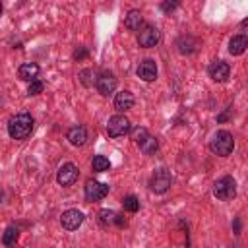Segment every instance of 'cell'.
Wrapping results in <instances>:
<instances>
[{
	"label": "cell",
	"instance_id": "cell-1",
	"mask_svg": "<svg viewBox=\"0 0 248 248\" xmlns=\"http://www.w3.org/2000/svg\"><path fill=\"white\" fill-rule=\"evenodd\" d=\"M33 116L29 112H17L8 120V134L12 140H27L33 132Z\"/></svg>",
	"mask_w": 248,
	"mask_h": 248
},
{
	"label": "cell",
	"instance_id": "cell-2",
	"mask_svg": "<svg viewBox=\"0 0 248 248\" xmlns=\"http://www.w3.org/2000/svg\"><path fill=\"white\" fill-rule=\"evenodd\" d=\"M232 149H234V138H232L231 132L219 130V132H215V134L211 136V140H209V151H211L213 155L227 157V155L232 153Z\"/></svg>",
	"mask_w": 248,
	"mask_h": 248
},
{
	"label": "cell",
	"instance_id": "cell-3",
	"mask_svg": "<svg viewBox=\"0 0 248 248\" xmlns=\"http://www.w3.org/2000/svg\"><path fill=\"white\" fill-rule=\"evenodd\" d=\"M213 196L217 200H223V202H229L236 196V182L232 176H221L219 180H215L213 184Z\"/></svg>",
	"mask_w": 248,
	"mask_h": 248
},
{
	"label": "cell",
	"instance_id": "cell-4",
	"mask_svg": "<svg viewBox=\"0 0 248 248\" xmlns=\"http://www.w3.org/2000/svg\"><path fill=\"white\" fill-rule=\"evenodd\" d=\"M128 132H130V120L124 114H114L108 118L107 134L110 138H120V136H126Z\"/></svg>",
	"mask_w": 248,
	"mask_h": 248
},
{
	"label": "cell",
	"instance_id": "cell-5",
	"mask_svg": "<svg viewBox=\"0 0 248 248\" xmlns=\"http://www.w3.org/2000/svg\"><path fill=\"white\" fill-rule=\"evenodd\" d=\"M170 182H172L170 172H169L167 169H159V170H155V172L151 174V178H149V188H151L155 194H165V192L170 188Z\"/></svg>",
	"mask_w": 248,
	"mask_h": 248
},
{
	"label": "cell",
	"instance_id": "cell-6",
	"mask_svg": "<svg viewBox=\"0 0 248 248\" xmlns=\"http://www.w3.org/2000/svg\"><path fill=\"white\" fill-rule=\"evenodd\" d=\"M79 176V169L74 165V163H64L60 169H58V174H56V182L64 188L72 186Z\"/></svg>",
	"mask_w": 248,
	"mask_h": 248
},
{
	"label": "cell",
	"instance_id": "cell-7",
	"mask_svg": "<svg viewBox=\"0 0 248 248\" xmlns=\"http://www.w3.org/2000/svg\"><path fill=\"white\" fill-rule=\"evenodd\" d=\"M159 43V29L155 25H143L138 33V45L143 46V48H151Z\"/></svg>",
	"mask_w": 248,
	"mask_h": 248
},
{
	"label": "cell",
	"instance_id": "cell-8",
	"mask_svg": "<svg viewBox=\"0 0 248 248\" xmlns=\"http://www.w3.org/2000/svg\"><path fill=\"white\" fill-rule=\"evenodd\" d=\"M108 194V186L99 180H87L85 182V200L87 202H99Z\"/></svg>",
	"mask_w": 248,
	"mask_h": 248
},
{
	"label": "cell",
	"instance_id": "cell-9",
	"mask_svg": "<svg viewBox=\"0 0 248 248\" xmlns=\"http://www.w3.org/2000/svg\"><path fill=\"white\" fill-rule=\"evenodd\" d=\"M116 78H114V74L112 72H101L99 74V78L95 79V87H97V91L101 93V95H110L114 89H116Z\"/></svg>",
	"mask_w": 248,
	"mask_h": 248
},
{
	"label": "cell",
	"instance_id": "cell-10",
	"mask_svg": "<svg viewBox=\"0 0 248 248\" xmlns=\"http://www.w3.org/2000/svg\"><path fill=\"white\" fill-rule=\"evenodd\" d=\"M207 74H209V78H211L213 81L223 83V81H227L229 76H231V66H229L227 62H223V60H215V62L209 64Z\"/></svg>",
	"mask_w": 248,
	"mask_h": 248
},
{
	"label": "cell",
	"instance_id": "cell-11",
	"mask_svg": "<svg viewBox=\"0 0 248 248\" xmlns=\"http://www.w3.org/2000/svg\"><path fill=\"white\" fill-rule=\"evenodd\" d=\"M81 223H83V213H81L79 209H66V211L60 215V225H62L66 231H76Z\"/></svg>",
	"mask_w": 248,
	"mask_h": 248
},
{
	"label": "cell",
	"instance_id": "cell-12",
	"mask_svg": "<svg viewBox=\"0 0 248 248\" xmlns=\"http://www.w3.org/2000/svg\"><path fill=\"white\" fill-rule=\"evenodd\" d=\"M136 74H138V78L143 79V81H153V79H157V64H155V60H151V58L141 60V62L138 64V68H136Z\"/></svg>",
	"mask_w": 248,
	"mask_h": 248
},
{
	"label": "cell",
	"instance_id": "cell-13",
	"mask_svg": "<svg viewBox=\"0 0 248 248\" xmlns=\"http://www.w3.org/2000/svg\"><path fill=\"white\" fill-rule=\"evenodd\" d=\"M134 103H136V99H134L132 91H128V89H122V91L116 93V97H114V108H116L118 112L130 110V108L134 107Z\"/></svg>",
	"mask_w": 248,
	"mask_h": 248
},
{
	"label": "cell",
	"instance_id": "cell-14",
	"mask_svg": "<svg viewBox=\"0 0 248 248\" xmlns=\"http://www.w3.org/2000/svg\"><path fill=\"white\" fill-rule=\"evenodd\" d=\"M66 140H68L72 145H76V147L83 145V143L87 141V128H85V126H72V128L68 130V134H66Z\"/></svg>",
	"mask_w": 248,
	"mask_h": 248
},
{
	"label": "cell",
	"instance_id": "cell-15",
	"mask_svg": "<svg viewBox=\"0 0 248 248\" xmlns=\"http://www.w3.org/2000/svg\"><path fill=\"white\" fill-rule=\"evenodd\" d=\"M17 76H19V79H23V81H33V79L39 76V66H37L35 62H25V64L19 66Z\"/></svg>",
	"mask_w": 248,
	"mask_h": 248
},
{
	"label": "cell",
	"instance_id": "cell-16",
	"mask_svg": "<svg viewBox=\"0 0 248 248\" xmlns=\"http://www.w3.org/2000/svg\"><path fill=\"white\" fill-rule=\"evenodd\" d=\"M246 46H248V39H246V35H234V37L229 41V52H231L232 56L242 54V52L246 50Z\"/></svg>",
	"mask_w": 248,
	"mask_h": 248
},
{
	"label": "cell",
	"instance_id": "cell-17",
	"mask_svg": "<svg viewBox=\"0 0 248 248\" xmlns=\"http://www.w3.org/2000/svg\"><path fill=\"white\" fill-rule=\"evenodd\" d=\"M176 45H178V50H180L182 54H192V52H196V50H198L200 41H198V39H194V37H190V35H186V37H180Z\"/></svg>",
	"mask_w": 248,
	"mask_h": 248
},
{
	"label": "cell",
	"instance_id": "cell-18",
	"mask_svg": "<svg viewBox=\"0 0 248 248\" xmlns=\"http://www.w3.org/2000/svg\"><path fill=\"white\" fill-rule=\"evenodd\" d=\"M124 27H126L128 31H138V29L141 27V12H140V10L128 12V16H126V19H124Z\"/></svg>",
	"mask_w": 248,
	"mask_h": 248
},
{
	"label": "cell",
	"instance_id": "cell-19",
	"mask_svg": "<svg viewBox=\"0 0 248 248\" xmlns=\"http://www.w3.org/2000/svg\"><path fill=\"white\" fill-rule=\"evenodd\" d=\"M97 219H99V223H101L103 227H110V225H114L116 213H114L112 209H101V211L97 213Z\"/></svg>",
	"mask_w": 248,
	"mask_h": 248
},
{
	"label": "cell",
	"instance_id": "cell-20",
	"mask_svg": "<svg viewBox=\"0 0 248 248\" xmlns=\"http://www.w3.org/2000/svg\"><path fill=\"white\" fill-rule=\"evenodd\" d=\"M157 138H153V136H147L141 143H140V149L145 153V155H153L155 151H157Z\"/></svg>",
	"mask_w": 248,
	"mask_h": 248
},
{
	"label": "cell",
	"instance_id": "cell-21",
	"mask_svg": "<svg viewBox=\"0 0 248 248\" xmlns=\"http://www.w3.org/2000/svg\"><path fill=\"white\" fill-rule=\"evenodd\" d=\"M91 167H93V170L103 172V170H108L110 169V161L105 155H95L93 161H91Z\"/></svg>",
	"mask_w": 248,
	"mask_h": 248
},
{
	"label": "cell",
	"instance_id": "cell-22",
	"mask_svg": "<svg viewBox=\"0 0 248 248\" xmlns=\"http://www.w3.org/2000/svg\"><path fill=\"white\" fill-rule=\"evenodd\" d=\"M17 234H19L17 227L10 225V227L6 229V232H4V236H2V242H4L6 246H12V244H16V240H17Z\"/></svg>",
	"mask_w": 248,
	"mask_h": 248
},
{
	"label": "cell",
	"instance_id": "cell-23",
	"mask_svg": "<svg viewBox=\"0 0 248 248\" xmlns=\"http://www.w3.org/2000/svg\"><path fill=\"white\" fill-rule=\"evenodd\" d=\"M130 136H132V140H134V141L140 145V143H141V141H143V140L149 136V132H147L143 126H138V128H134V130L130 132Z\"/></svg>",
	"mask_w": 248,
	"mask_h": 248
},
{
	"label": "cell",
	"instance_id": "cell-24",
	"mask_svg": "<svg viewBox=\"0 0 248 248\" xmlns=\"http://www.w3.org/2000/svg\"><path fill=\"white\" fill-rule=\"evenodd\" d=\"M124 209L130 211V213H136L140 209V200L136 196H126L124 198Z\"/></svg>",
	"mask_w": 248,
	"mask_h": 248
},
{
	"label": "cell",
	"instance_id": "cell-25",
	"mask_svg": "<svg viewBox=\"0 0 248 248\" xmlns=\"http://www.w3.org/2000/svg\"><path fill=\"white\" fill-rule=\"evenodd\" d=\"M43 89H45V83L39 81V79H33V81H29L27 93H29V95H39V93H43Z\"/></svg>",
	"mask_w": 248,
	"mask_h": 248
},
{
	"label": "cell",
	"instance_id": "cell-26",
	"mask_svg": "<svg viewBox=\"0 0 248 248\" xmlns=\"http://www.w3.org/2000/svg\"><path fill=\"white\" fill-rule=\"evenodd\" d=\"M93 76H95L93 70H89V68H87V70H81V72H79V81H81L85 87H89V85L93 83Z\"/></svg>",
	"mask_w": 248,
	"mask_h": 248
},
{
	"label": "cell",
	"instance_id": "cell-27",
	"mask_svg": "<svg viewBox=\"0 0 248 248\" xmlns=\"http://www.w3.org/2000/svg\"><path fill=\"white\" fill-rule=\"evenodd\" d=\"M176 6H178V0H167V2L161 4V10L163 12H172Z\"/></svg>",
	"mask_w": 248,
	"mask_h": 248
},
{
	"label": "cell",
	"instance_id": "cell-28",
	"mask_svg": "<svg viewBox=\"0 0 248 248\" xmlns=\"http://www.w3.org/2000/svg\"><path fill=\"white\" fill-rule=\"evenodd\" d=\"M231 110H232V108L229 107V108H227V110H225L223 114H219V116H217V120H219V122H225V120L229 118V114H231Z\"/></svg>",
	"mask_w": 248,
	"mask_h": 248
},
{
	"label": "cell",
	"instance_id": "cell-29",
	"mask_svg": "<svg viewBox=\"0 0 248 248\" xmlns=\"http://www.w3.org/2000/svg\"><path fill=\"white\" fill-rule=\"evenodd\" d=\"M114 225H118V227H124L126 225V219L120 215V213H116V219H114Z\"/></svg>",
	"mask_w": 248,
	"mask_h": 248
},
{
	"label": "cell",
	"instance_id": "cell-30",
	"mask_svg": "<svg viewBox=\"0 0 248 248\" xmlns=\"http://www.w3.org/2000/svg\"><path fill=\"white\" fill-rule=\"evenodd\" d=\"M85 54H87V50H85V48H81L79 52L76 50V58H81V56H85Z\"/></svg>",
	"mask_w": 248,
	"mask_h": 248
},
{
	"label": "cell",
	"instance_id": "cell-31",
	"mask_svg": "<svg viewBox=\"0 0 248 248\" xmlns=\"http://www.w3.org/2000/svg\"><path fill=\"white\" fill-rule=\"evenodd\" d=\"M0 14H2V2H0Z\"/></svg>",
	"mask_w": 248,
	"mask_h": 248
},
{
	"label": "cell",
	"instance_id": "cell-32",
	"mask_svg": "<svg viewBox=\"0 0 248 248\" xmlns=\"http://www.w3.org/2000/svg\"><path fill=\"white\" fill-rule=\"evenodd\" d=\"M0 105H2V99H0Z\"/></svg>",
	"mask_w": 248,
	"mask_h": 248
}]
</instances>
